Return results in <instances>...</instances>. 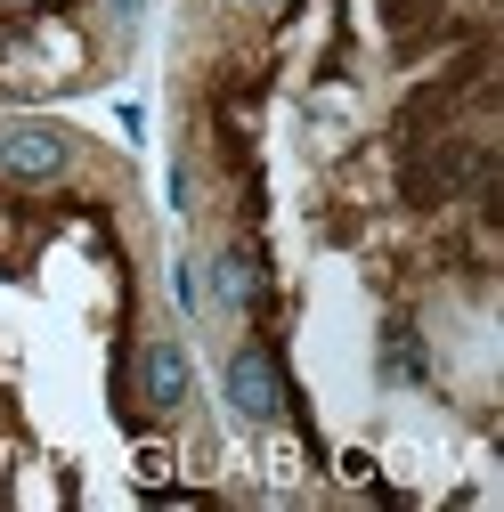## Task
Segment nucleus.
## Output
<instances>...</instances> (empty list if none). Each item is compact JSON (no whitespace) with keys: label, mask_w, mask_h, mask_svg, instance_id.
Listing matches in <instances>:
<instances>
[{"label":"nucleus","mask_w":504,"mask_h":512,"mask_svg":"<svg viewBox=\"0 0 504 512\" xmlns=\"http://www.w3.org/2000/svg\"><path fill=\"white\" fill-rule=\"evenodd\" d=\"M212 301L228 317H244V309L269 301V269H261V252H252V244H220L212 252Z\"/></svg>","instance_id":"20e7f679"},{"label":"nucleus","mask_w":504,"mask_h":512,"mask_svg":"<svg viewBox=\"0 0 504 512\" xmlns=\"http://www.w3.org/2000/svg\"><path fill=\"white\" fill-rule=\"evenodd\" d=\"M269 9H277V0H269Z\"/></svg>","instance_id":"0eeeda50"},{"label":"nucleus","mask_w":504,"mask_h":512,"mask_svg":"<svg viewBox=\"0 0 504 512\" xmlns=\"http://www.w3.org/2000/svg\"><path fill=\"white\" fill-rule=\"evenodd\" d=\"M228 407L244 423H277L285 415V382H277V350L269 342H236L228 350Z\"/></svg>","instance_id":"f03ea898"},{"label":"nucleus","mask_w":504,"mask_h":512,"mask_svg":"<svg viewBox=\"0 0 504 512\" xmlns=\"http://www.w3.org/2000/svg\"><path fill=\"white\" fill-rule=\"evenodd\" d=\"M74 131H57V122H0V179L17 187H57L74 171Z\"/></svg>","instance_id":"f257e3e1"},{"label":"nucleus","mask_w":504,"mask_h":512,"mask_svg":"<svg viewBox=\"0 0 504 512\" xmlns=\"http://www.w3.org/2000/svg\"><path fill=\"white\" fill-rule=\"evenodd\" d=\"M171 293H179V309H196V301H204V285H196V269H187V261L171 269Z\"/></svg>","instance_id":"39448f33"},{"label":"nucleus","mask_w":504,"mask_h":512,"mask_svg":"<svg viewBox=\"0 0 504 512\" xmlns=\"http://www.w3.org/2000/svg\"><path fill=\"white\" fill-rule=\"evenodd\" d=\"M187 399H196V366H187V342H179V334H155V342L139 350V407L179 415Z\"/></svg>","instance_id":"7ed1b4c3"},{"label":"nucleus","mask_w":504,"mask_h":512,"mask_svg":"<svg viewBox=\"0 0 504 512\" xmlns=\"http://www.w3.org/2000/svg\"><path fill=\"white\" fill-rule=\"evenodd\" d=\"M139 9H147V0H106V17H122V25H131Z\"/></svg>","instance_id":"423d86ee"}]
</instances>
